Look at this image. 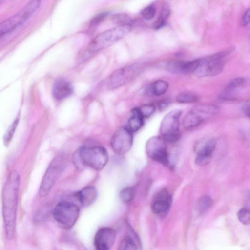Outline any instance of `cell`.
<instances>
[{
    "label": "cell",
    "instance_id": "cell-1",
    "mask_svg": "<svg viewBox=\"0 0 250 250\" xmlns=\"http://www.w3.org/2000/svg\"><path fill=\"white\" fill-rule=\"evenodd\" d=\"M20 177L16 170L9 174L2 192V210L7 237H14Z\"/></svg>",
    "mask_w": 250,
    "mask_h": 250
},
{
    "label": "cell",
    "instance_id": "cell-2",
    "mask_svg": "<svg viewBox=\"0 0 250 250\" xmlns=\"http://www.w3.org/2000/svg\"><path fill=\"white\" fill-rule=\"evenodd\" d=\"M108 160L106 150L100 146H82L73 156L74 165L78 170L88 167L94 170H100L105 167Z\"/></svg>",
    "mask_w": 250,
    "mask_h": 250
},
{
    "label": "cell",
    "instance_id": "cell-3",
    "mask_svg": "<svg viewBox=\"0 0 250 250\" xmlns=\"http://www.w3.org/2000/svg\"><path fill=\"white\" fill-rule=\"evenodd\" d=\"M131 30V25H119L102 32L91 41L84 55L88 57L109 46L126 36Z\"/></svg>",
    "mask_w": 250,
    "mask_h": 250
},
{
    "label": "cell",
    "instance_id": "cell-4",
    "mask_svg": "<svg viewBox=\"0 0 250 250\" xmlns=\"http://www.w3.org/2000/svg\"><path fill=\"white\" fill-rule=\"evenodd\" d=\"M40 0H32L20 11L0 23V39L25 23L37 11Z\"/></svg>",
    "mask_w": 250,
    "mask_h": 250
},
{
    "label": "cell",
    "instance_id": "cell-5",
    "mask_svg": "<svg viewBox=\"0 0 250 250\" xmlns=\"http://www.w3.org/2000/svg\"><path fill=\"white\" fill-rule=\"evenodd\" d=\"M66 160L62 155L54 158L50 163L41 182L39 190L41 197L46 196L59 178L66 166Z\"/></svg>",
    "mask_w": 250,
    "mask_h": 250
},
{
    "label": "cell",
    "instance_id": "cell-6",
    "mask_svg": "<svg viewBox=\"0 0 250 250\" xmlns=\"http://www.w3.org/2000/svg\"><path fill=\"white\" fill-rule=\"evenodd\" d=\"M227 54L226 52H221L203 59H199L194 74L198 77L202 78L220 74L223 70Z\"/></svg>",
    "mask_w": 250,
    "mask_h": 250
},
{
    "label": "cell",
    "instance_id": "cell-7",
    "mask_svg": "<svg viewBox=\"0 0 250 250\" xmlns=\"http://www.w3.org/2000/svg\"><path fill=\"white\" fill-rule=\"evenodd\" d=\"M218 106L210 104H201L192 108L185 116L183 124L186 129L198 126L205 121L217 114Z\"/></svg>",
    "mask_w": 250,
    "mask_h": 250
},
{
    "label": "cell",
    "instance_id": "cell-8",
    "mask_svg": "<svg viewBox=\"0 0 250 250\" xmlns=\"http://www.w3.org/2000/svg\"><path fill=\"white\" fill-rule=\"evenodd\" d=\"M79 214V207L76 204L68 201L59 203L53 211L55 220L66 229H69L75 225Z\"/></svg>",
    "mask_w": 250,
    "mask_h": 250
},
{
    "label": "cell",
    "instance_id": "cell-9",
    "mask_svg": "<svg viewBox=\"0 0 250 250\" xmlns=\"http://www.w3.org/2000/svg\"><path fill=\"white\" fill-rule=\"evenodd\" d=\"M181 113L180 110H173L166 114L162 120L160 130L165 141L174 143L180 138L179 118Z\"/></svg>",
    "mask_w": 250,
    "mask_h": 250
},
{
    "label": "cell",
    "instance_id": "cell-10",
    "mask_svg": "<svg viewBox=\"0 0 250 250\" xmlns=\"http://www.w3.org/2000/svg\"><path fill=\"white\" fill-rule=\"evenodd\" d=\"M146 152L154 161L164 165L169 163V155L164 140L159 136L150 138L146 143Z\"/></svg>",
    "mask_w": 250,
    "mask_h": 250
},
{
    "label": "cell",
    "instance_id": "cell-11",
    "mask_svg": "<svg viewBox=\"0 0 250 250\" xmlns=\"http://www.w3.org/2000/svg\"><path fill=\"white\" fill-rule=\"evenodd\" d=\"M133 133L126 127H120L111 139V147L117 155L123 156L130 150L133 144Z\"/></svg>",
    "mask_w": 250,
    "mask_h": 250
},
{
    "label": "cell",
    "instance_id": "cell-12",
    "mask_svg": "<svg viewBox=\"0 0 250 250\" xmlns=\"http://www.w3.org/2000/svg\"><path fill=\"white\" fill-rule=\"evenodd\" d=\"M138 71V66L136 64L127 65L115 71L109 76L107 86L109 89L119 88L135 77Z\"/></svg>",
    "mask_w": 250,
    "mask_h": 250
},
{
    "label": "cell",
    "instance_id": "cell-13",
    "mask_svg": "<svg viewBox=\"0 0 250 250\" xmlns=\"http://www.w3.org/2000/svg\"><path fill=\"white\" fill-rule=\"evenodd\" d=\"M116 239L115 230L110 227L100 228L95 234L94 243L97 250H109Z\"/></svg>",
    "mask_w": 250,
    "mask_h": 250
},
{
    "label": "cell",
    "instance_id": "cell-14",
    "mask_svg": "<svg viewBox=\"0 0 250 250\" xmlns=\"http://www.w3.org/2000/svg\"><path fill=\"white\" fill-rule=\"evenodd\" d=\"M171 203V198L168 191L163 188L153 198L151 204V210L155 214L164 215L169 210Z\"/></svg>",
    "mask_w": 250,
    "mask_h": 250
},
{
    "label": "cell",
    "instance_id": "cell-15",
    "mask_svg": "<svg viewBox=\"0 0 250 250\" xmlns=\"http://www.w3.org/2000/svg\"><path fill=\"white\" fill-rule=\"evenodd\" d=\"M246 83L247 81L242 77L236 78L231 80L228 83L221 94V98L224 100L234 99L245 87Z\"/></svg>",
    "mask_w": 250,
    "mask_h": 250
},
{
    "label": "cell",
    "instance_id": "cell-16",
    "mask_svg": "<svg viewBox=\"0 0 250 250\" xmlns=\"http://www.w3.org/2000/svg\"><path fill=\"white\" fill-rule=\"evenodd\" d=\"M73 89L70 82L61 78L57 79L53 84L52 95L57 100L65 99L73 93Z\"/></svg>",
    "mask_w": 250,
    "mask_h": 250
},
{
    "label": "cell",
    "instance_id": "cell-17",
    "mask_svg": "<svg viewBox=\"0 0 250 250\" xmlns=\"http://www.w3.org/2000/svg\"><path fill=\"white\" fill-rule=\"evenodd\" d=\"M197 65L195 60L185 61H173L170 62L167 66L169 71L174 74H189L193 73Z\"/></svg>",
    "mask_w": 250,
    "mask_h": 250
},
{
    "label": "cell",
    "instance_id": "cell-18",
    "mask_svg": "<svg viewBox=\"0 0 250 250\" xmlns=\"http://www.w3.org/2000/svg\"><path fill=\"white\" fill-rule=\"evenodd\" d=\"M215 146L216 142L213 139H201L195 143L194 151L196 156L211 158Z\"/></svg>",
    "mask_w": 250,
    "mask_h": 250
},
{
    "label": "cell",
    "instance_id": "cell-19",
    "mask_svg": "<svg viewBox=\"0 0 250 250\" xmlns=\"http://www.w3.org/2000/svg\"><path fill=\"white\" fill-rule=\"evenodd\" d=\"M96 188L92 186H87L76 193V196L80 203L84 207L91 205L97 197Z\"/></svg>",
    "mask_w": 250,
    "mask_h": 250
},
{
    "label": "cell",
    "instance_id": "cell-20",
    "mask_svg": "<svg viewBox=\"0 0 250 250\" xmlns=\"http://www.w3.org/2000/svg\"><path fill=\"white\" fill-rule=\"evenodd\" d=\"M144 118L141 115L138 108H135L131 111L126 127L132 133L139 130L143 125Z\"/></svg>",
    "mask_w": 250,
    "mask_h": 250
},
{
    "label": "cell",
    "instance_id": "cell-21",
    "mask_svg": "<svg viewBox=\"0 0 250 250\" xmlns=\"http://www.w3.org/2000/svg\"><path fill=\"white\" fill-rule=\"evenodd\" d=\"M169 85L168 83L163 80H158L154 82L150 86L149 91L155 96H160L166 92Z\"/></svg>",
    "mask_w": 250,
    "mask_h": 250
},
{
    "label": "cell",
    "instance_id": "cell-22",
    "mask_svg": "<svg viewBox=\"0 0 250 250\" xmlns=\"http://www.w3.org/2000/svg\"><path fill=\"white\" fill-rule=\"evenodd\" d=\"M211 198L208 195L200 197L196 204V209L199 213H203L207 211L212 205Z\"/></svg>",
    "mask_w": 250,
    "mask_h": 250
},
{
    "label": "cell",
    "instance_id": "cell-23",
    "mask_svg": "<svg viewBox=\"0 0 250 250\" xmlns=\"http://www.w3.org/2000/svg\"><path fill=\"white\" fill-rule=\"evenodd\" d=\"M170 15V9L168 5L164 4L157 20L154 23V27L156 29H160L165 24L167 18Z\"/></svg>",
    "mask_w": 250,
    "mask_h": 250
},
{
    "label": "cell",
    "instance_id": "cell-24",
    "mask_svg": "<svg viewBox=\"0 0 250 250\" xmlns=\"http://www.w3.org/2000/svg\"><path fill=\"white\" fill-rule=\"evenodd\" d=\"M117 250H137V245L130 236H125L120 242Z\"/></svg>",
    "mask_w": 250,
    "mask_h": 250
},
{
    "label": "cell",
    "instance_id": "cell-25",
    "mask_svg": "<svg viewBox=\"0 0 250 250\" xmlns=\"http://www.w3.org/2000/svg\"><path fill=\"white\" fill-rule=\"evenodd\" d=\"M176 101L182 104L193 103L198 101V97L193 93L184 92L177 96Z\"/></svg>",
    "mask_w": 250,
    "mask_h": 250
},
{
    "label": "cell",
    "instance_id": "cell-26",
    "mask_svg": "<svg viewBox=\"0 0 250 250\" xmlns=\"http://www.w3.org/2000/svg\"><path fill=\"white\" fill-rule=\"evenodd\" d=\"M135 196V189L133 187H129L123 188L119 193L121 200L125 203L130 202Z\"/></svg>",
    "mask_w": 250,
    "mask_h": 250
},
{
    "label": "cell",
    "instance_id": "cell-27",
    "mask_svg": "<svg viewBox=\"0 0 250 250\" xmlns=\"http://www.w3.org/2000/svg\"><path fill=\"white\" fill-rule=\"evenodd\" d=\"M18 122L19 118H16L9 126L5 134L3 137V142L5 146H8L10 144L17 128Z\"/></svg>",
    "mask_w": 250,
    "mask_h": 250
},
{
    "label": "cell",
    "instance_id": "cell-28",
    "mask_svg": "<svg viewBox=\"0 0 250 250\" xmlns=\"http://www.w3.org/2000/svg\"><path fill=\"white\" fill-rule=\"evenodd\" d=\"M237 217L239 220L244 225H248L250 222V214L249 210L245 208H241L237 212Z\"/></svg>",
    "mask_w": 250,
    "mask_h": 250
},
{
    "label": "cell",
    "instance_id": "cell-29",
    "mask_svg": "<svg viewBox=\"0 0 250 250\" xmlns=\"http://www.w3.org/2000/svg\"><path fill=\"white\" fill-rule=\"evenodd\" d=\"M138 109L144 118H148L154 112L155 107L153 104H147L142 105L140 108H138Z\"/></svg>",
    "mask_w": 250,
    "mask_h": 250
},
{
    "label": "cell",
    "instance_id": "cell-30",
    "mask_svg": "<svg viewBox=\"0 0 250 250\" xmlns=\"http://www.w3.org/2000/svg\"><path fill=\"white\" fill-rule=\"evenodd\" d=\"M142 16L146 20H151L156 14L155 7L153 5H148L144 8L141 12Z\"/></svg>",
    "mask_w": 250,
    "mask_h": 250
},
{
    "label": "cell",
    "instance_id": "cell-31",
    "mask_svg": "<svg viewBox=\"0 0 250 250\" xmlns=\"http://www.w3.org/2000/svg\"><path fill=\"white\" fill-rule=\"evenodd\" d=\"M113 20L120 25H131L130 23L132 22L131 19L127 15L124 14L115 16Z\"/></svg>",
    "mask_w": 250,
    "mask_h": 250
},
{
    "label": "cell",
    "instance_id": "cell-32",
    "mask_svg": "<svg viewBox=\"0 0 250 250\" xmlns=\"http://www.w3.org/2000/svg\"><path fill=\"white\" fill-rule=\"evenodd\" d=\"M211 158L208 157L196 156L195 158V163L199 166H205L207 165L210 162Z\"/></svg>",
    "mask_w": 250,
    "mask_h": 250
},
{
    "label": "cell",
    "instance_id": "cell-33",
    "mask_svg": "<svg viewBox=\"0 0 250 250\" xmlns=\"http://www.w3.org/2000/svg\"><path fill=\"white\" fill-rule=\"evenodd\" d=\"M250 21V9H247L242 16L241 24L243 26H247Z\"/></svg>",
    "mask_w": 250,
    "mask_h": 250
},
{
    "label": "cell",
    "instance_id": "cell-34",
    "mask_svg": "<svg viewBox=\"0 0 250 250\" xmlns=\"http://www.w3.org/2000/svg\"><path fill=\"white\" fill-rule=\"evenodd\" d=\"M249 102L248 101L246 102L243 105L242 110L244 114L249 117L250 116V111H249Z\"/></svg>",
    "mask_w": 250,
    "mask_h": 250
},
{
    "label": "cell",
    "instance_id": "cell-35",
    "mask_svg": "<svg viewBox=\"0 0 250 250\" xmlns=\"http://www.w3.org/2000/svg\"><path fill=\"white\" fill-rule=\"evenodd\" d=\"M168 104V102L167 100H164L161 101L158 103V108L160 110L163 109L167 106Z\"/></svg>",
    "mask_w": 250,
    "mask_h": 250
},
{
    "label": "cell",
    "instance_id": "cell-36",
    "mask_svg": "<svg viewBox=\"0 0 250 250\" xmlns=\"http://www.w3.org/2000/svg\"><path fill=\"white\" fill-rule=\"evenodd\" d=\"M2 2H3V1H2V0H0V4H1V3Z\"/></svg>",
    "mask_w": 250,
    "mask_h": 250
}]
</instances>
